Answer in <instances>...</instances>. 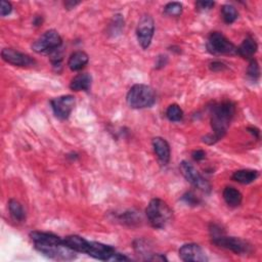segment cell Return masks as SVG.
I'll list each match as a JSON object with an SVG mask.
<instances>
[{
    "label": "cell",
    "instance_id": "1",
    "mask_svg": "<svg viewBox=\"0 0 262 262\" xmlns=\"http://www.w3.org/2000/svg\"><path fill=\"white\" fill-rule=\"evenodd\" d=\"M235 114V104L230 100H223L214 103L211 107V127L213 133L204 137V142L213 144L219 141L226 134L228 127Z\"/></svg>",
    "mask_w": 262,
    "mask_h": 262
},
{
    "label": "cell",
    "instance_id": "2",
    "mask_svg": "<svg viewBox=\"0 0 262 262\" xmlns=\"http://www.w3.org/2000/svg\"><path fill=\"white\" fill-rule=\"evenodd\" d=\"M145 215L154 228H164L172 219V210L168 204L159 199H151L145 209Z\"/></svg>",
    "mask_w": 262,
    "mask_h": 262
},
{
    "label": "cell",
    "instance_id": "3",
    "mask_svg": "<svg viewBox=\"0 0 262 262\" xmlns=\"http://www.w3.org/2000/svg\"><path fill=\"white\" fill-rule=\"evenodd\" d=\"M126 101L132 108L150 107L156 102V92L148 85L135 84L129 89Z\"/></svg>",
    "mask_w": 262,
    "mask_h": 262
},
{
    "label": "cell",
    "instance_id": "4",
    "mask_svg": "<svg viewBox=\"0 0 262 262\" xmlns=\"http://www.w3.org/2000/svg\"><path fill=\"white\" fill-rule=\"evenodd\" d=\"M34 247L42 255L54 260L71 261L77 257V252L69 248L64 243L51 245H34Z\"/></svg>",
    "mask_w": 262,
    "mask_h": 262
},
{
    "label": "cell",
    "instance_id": "5",
    "mask_svg": "<svg viewBox=\"0 0 262 262\" xmlns=\"http://www.w3.org/2000/svg\"><path fill=\"white\" fill-rule=\"evenodd\" d=\"M62 39L55 30H48L44 32L32 44V49L37 53H52L60 48Z\"/></svg>",
    "mask_w": 262,
    "mask_h": 262
},
{
    "label": "cell",
    "instance_id": "6",
    "mask_svg": "<svg viewBox=\"0 0 262 262\" xmlns=\"http://www.w3.org/2000/svg\"><path fill=\"white\" fill-rule=\"evenodd\" d=\"M206 46L208 51L214 55L236 54V46L220 32L210 33Z\"/></svg>",
    "mask_w": 262,
    "mask_h": 262
},
{
    "label": "cell",
    "instance_id": "7",
    "mask_svg": "<svg viewBox=\"0 0 262 262\" xmlns=\"http://www.w3.org/2000/svg\"><path fill=\"white\" fill-rule=\"evenodd\" d=\"M180 171L184 178L195 188L204 192H210L211 184L210 182L195 169V167L187 161H182L180 163Z\"/></svg>",
    "mask_w": 262,
    "mask_h": 262
},
{
    "label": "cell",
    "instance_id": "8",
    "mask_svg": "<svg viewBox=\"0 0 262 262\" xmlns=\"http://www.w3.org/2000/svg\"><path fill=\"white\" fill-rule=\"evenodd\" d=\"M211 238H212V243L217 247L230 250L233 253L238 255L247 254L251 251V246L246 241L235 236H227L225 235L224 232L216 236H213Z\"/></svg>",
    "mask_w": 262,
    "mask_h": 262
},
{
    "label": "cell",
    "instance_id": "9",
    "mask_svg": "<svg viewBox=\"0 0 262 262\" xmlns=\"http://www.w3.org/2000/svg\"><path fill=\"white\" fill-rule=\"evenodd\" d=\"M155 33V21L151 15L143 14L136 28V36L138 43L143 49L149 47Z\"/></svg>",
    "mask_w": 262,
    "mask_h": 262
},
{
    "label": "cell",
    "instance_id": "10",
    "mask_svg": "<svg viewBox=\"0 0 262 262\" xmlns=\"http://www.w3.org/2000/svg\"><path fill=\"white\" fill-rule=\"evenodd\" d=\"M76 100L73 95H61L50 100L53 114L59 120H67L74 110Z\"/></svg>",
    "mask_w": 262,
    "mask_h": 262
},
{
    "label": "cell",
    "instance_id": "11",
    "mask_svg": "<svg viewBox=\"0 0 262 262\" xmlns=\"http://www.w3.org/2000/svg\"><path fill=\"white\" fill-rule=\"evenodd\" d=\"M1 56L4 61L15 67H32L35 64V60L30 55L13 48L2 49Z\"/></svg>",
    "mask_w": 262,
    "mask_h": 262
},
{
    "label": "cell",
    "instance_id": "12",
    "mask_svg": "<svg viewBox=\"0 0 262 262\" xmlns=\"http://www.w3.org/2000/svg\"><path fill=\"white\" fill-rule=\"evenodd\" d=\"M178 254L179 258L185 262H206L208 260L203 249L198 244L193 243L182 245Z\"/></svg>",
    "mask_w": 262,
    "mask_h": 262
},
{
    "label": "cell",
    "instance_id": "13",
    "mask_svg": "<svg viewBox=\"0 0 262 262\" xmlns=\"http://www.w3.org/2000/svg\"><path fill=\"white\" fill-rule=\"evenodd\" d=\"M86 254L95 259L107 261V260H115L118 253L115 250V248H113L112 246L98 243V242H89V247Z\"/></svg>",
    "mask_w": 262,
    "mask_h": 262
},
{
    "label": "cell",
    "instance_id": "14",
    "mask_svg": "<svg viewBox=\"0 0 262 262\" xmlns=\"http://www.w3.org/2000/svg\"><path fill=\"white\" fill-rule=\"evenodd\" d=\"M151 143L154 151L161 165H167L171 158V149L168 141L163 137H155Z\"/></svg>",
    "mask_w": 262,
    "mask_h": 262
},
{
    "label": "cell",
    "instance_id": "15",
    "mask_svg": "<svg viewBox=\"0 0 262 262\" xmlns=\"http://www.w3.org/2000/svg\"><path fill=\"white\" fill-rule=\"evenodd\" d=\"M258 44L252 36L246 37L241 45L236 47V53L246 59H252L255 53L257 52Z\"/></svg>",
    "mask_w": 262,
    "mask_h": 262
},
{
    "label": "cell",
    "instance_id": "16",
    "mask_svg": "<svg viewBox=\"0 0 262 262\" xmlns=\"http://www.w3.org/2000/svg\"><path fill=\"white\" fill-rule=\"evenodd\" d=\"M92 84V77L88 73L76 75L70 82V88L73 91H88Z\"/></svg>",
    "mask_w": 262,
    "mask_h": 262
},
{
    "label": "cell",
    "instance_id": "17",
    "mask_svg": "<svg viewBox=\"0 0 262 262\" xmlns=\"http://www.w3.org/2000/svg\"><path fill=\"white\" fill-rule=\"evenodd\" d=\"M88 61H89L88 54L82 50H77L70 55L68 59V67L70 68L71 71L77 72L82 70L88 63Z\"/></svg>",
    "mask_w": 262,
    "mask_h": 262
},
{
    "label": "cell",
    "instance_id": "18",
    "mask_svg": "<svg viewBox=\"0 0 262 262\" xmlns=\"http://www.w3.org/2000/svg\"><path fill=\"white\" fill-rule=\"evenodd\" d=\"M63 243L69 248L79 253H87L89 247V241L77 234L67 235L66 237H63Z\"/></svg>",
    "mask_w": 262,
    "mask_h": 262
},
{
    "label": "cell",
    "instance_id": "19",
    "mask_svg": "<svg viewBox=\"0 0 262 262\" xmlns=\"http://www.w3.org/2000/svg\"><path fill=\"white\" fill-rule=\"evenodd\" d=\"M259 176V172L257 170L252 169H242L233 172L231 178L232 180L242 183V184H249L255 181Z\"/></svg>",
    "mask_w": 262,
    "mask_h": 262
},
{
    "label": "cell",
    "instance_id": "20",
    "mask_svg": "<svg viewBox=\"0 0 262 262\" xmlns=\"http://www.w3.org/2000/svg\"><path fill=\"white\" fill-rule=\"evenodd\" d=\"M223 199L225 201V203L232 208H235L237 206L241 205L242 200H243V195L239 192V190H237L235 187L233 186H226L223 189L222 192Z\"/></svg>",
    "mask_w": 262,
    "mask_h": 262
},
{
    "label": "cell",
    "instance_id": "21",
    "mask_svg": "<svg viewBox=\"0 0 262 262\" xmlns=\"http://www.w3.org/2000/svg\"><path fill=\"white\" fill-rule=\"evenodd\" d=\"M8 210H9V214H10L11 218L14 221L21 222V221H24L26 219L25 210H24L21 204L18 201L14 200V199L9 200V202H8Z\"/></svg>",
    "mask_w": 262,
    "mask_h": 262
},
{
    "label": "cell",
    "instance_id": "22",
    "mask_svg": "<svg viewBox=\"0 0 262 262\" xmlns=\"http://www.w3.org/2000/svg\"><path fill=\"white\" fill-rule=\"evenodd\" d=\"M221 15L226 24H232L237 18V10L230 4H225L221 7Z\"/></svg>",
    "mask_w": 262,
    "mask_h": 262
},
{
    "label": "cell",
    "instance_id": "23",
    "mask_svg": "<svg viewBox=\"0 0 262 262\" xmlns=\"http://www.w3.org/2000/svg\"><path fill=\"white\" fill-rule=\"evenodd\" d=\"M166 117L171 122H179L183 118V111L178 104L172 103L166 110Z\"/></svg>",
    "mask_w": 262,
    "mask_h": 262
},
{
    "label": "cell",
    "instance_id": "24",
    "mask_svg": "<svg viewBox=\"0 0 262 262\" xmlns=\"http://www.w3.org/2000/svg\"><path fill=\"white\" fill-rule=\"evenodd\" d=\"M183 6L180 2H169L164 7V12L169 16H179L182 13Z\"/></svg>",
    "mask_w": 262,
    "mask_h": 262
},
{
    "label": "cell",
    "instance_id": "25",
    "mask_svg": "<svg viewBox=\"0 0 262 262\" xmlns=\"http://www.w3.org/2000/svg\"><path fill=\"white\" fill-rule=\"evenodd\" d=\"M247 75L250 79L254 80V81H257L260 77V68H259V63L256 59L252 58L250 60V63H249V67L247 69Z\"/></svg>",
    "mask_w": 262,
    "mask_h": 262
},
{
    "label": "cell",
    "instance_id": "26",
    "mask_svg": "<svg viewBox=\"0 0 262 262\" xmlns=\"http://www.w3.org/2000/svg\"><path fill=\"white\" fill-rule=\"evenodd\" d=\"M182 201H184L189 206H196V205L200 204V199L192 191L185 192L182 195Z\"/></svg>",
    "mask_w": 262,
    "mask_h": 262
},
{
    "label": "cell",
    "instance_id": "27",
    "mask_svg": "<svg viewBox=\"0 0 262 262\" xmlns=\"http://www.w3.org/2000/svg\"><path fill=\"white\" fill-rule=\"evenodd\" d=\"M213 1H196L195 2V7L199 11H207L210 10L214 6Z\"/></svg>",
    "mask_w": 262,
    "mask_h": 262
},
{
    "label": "cell",
    "instance_id": "28",
    "mask_svg": "<svg viewBox=\"0 0 262 262\" xmlns=\"http://www.w3.org/2000/svg\"><path fill=\"white\" fill-rule=\"evenodd\" d=\"M12 10V6H11V3L8 2V1H5V0H2L1 1V8H0V14L1 16H5V15H8Z\"/></svg>",
    "mask_w": 262,
    "mask_h": 262
},
{
    "label": "cell",
    "instance_id": "29",
    "mask_svg": "<svg viewBox=\"0 0 262 262\" xmlns=\"http://www.w3.org/2000/svg\"><path fill=\"white\" fill-rule=\"evenodd\" d=\"M210 69L213 72H220L226 69V66L221 61H213L210 63Z\"/></svg>",
    "mask_w": 262,
    "mask_h": 262
},
{
    "label": "cell",
    "instance_id": "30",
    "mask_svg": "<svg viewBox=\"0 0 262 262\" xmlns=\"http://www.w3.org/2000/svg\"><path fill=\"white\" fill-rule=\"evenodd\" d=\"M191 156H192V159H193L194 161L199 162V161H202V160L205 159L206 152H205V150H203V149H195V150L192 151Z\"/></svg>",
    "mask_w": 262,
    "mask_h": 262
},
{
    "label": "cell",
    "instance_id": "31",
    "mask_svg": "<svg viewBox=\"0 0 262 262\" xmlns=\"http://www.w3.org/2000/svg\"><path fill=\"white\" fill-rule=\"evenodd\" d=\"M167 56L166 55H160L157 59V62H156V66L157 68H163L165 67V64L167 63Z\"/></svg>",
    "mask_w": 262,
    "mask_h": 262
},
{
    "label": "cell",
    "instance_id": "32",
    "mask_svg": "<svg viewBox=\"0 0 262 262\" xmlns=\"http://www.w3.org/2000/svg\"><path fill=\"white\" fill-rule=\"evenodd\" d=\"M79 3H80L79 1H71V0H69V1L64 2V6H66L67 9H72L75 6H77Z\"/></svg>",
    "mask_w": 262,
    "mask_h": 262
},
{
    "label": "cell",
    "instance_id": "33",
    "mask_svg": "<svg viewBox=\"0 0 262 262\" xmlns=\"http://www.w3.org/2000/svg\"><path fill=\"white\" fill-rule=\"evenodd\" d=\"M248 130H249V132H250V133H252L253 135H255V134H256V137H257V138L259 137V133H260V131H259L257 128H255V127H250V128H248Z\"/></svg>",
    "mask_w": 262,
    "mask_h": 262
},
{
    "label": "cell",
    "instance_id": "34",
    "mask_svg": "<svg viewBox=\"0 0 262 262\" xmlns=\"http://www.w3.org/2000/svg\"><path fill=\"white\" fill-rule=\"evenodd\" d=\"M33 24H34L35 26H40V25L42 24V17L36 16V17L34 18V21H33Z\"/></svg>",
    "mask_w": 262,
    "mask_h": 262
}]
</instances>
